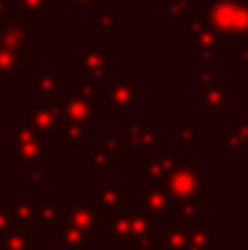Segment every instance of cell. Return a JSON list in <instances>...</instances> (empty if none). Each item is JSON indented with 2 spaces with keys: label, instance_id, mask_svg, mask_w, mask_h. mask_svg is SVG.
Here are the masks:
<instances>
[{
  "label": "cell",
  "instance_id": "cell-22",
  "mask_svg": "<svg viewBox=\"0 0 248 250\" xmlns=\"http://www.w3.org/2000/svg\"><path fill=\"white\" fill-rule=\"evenodd\" d=\"M127 147H130V141L121 136V129H119V127H112L108 132V136L101 141V149H103L112 160H117L119 156L127 149Z\"/></svg>",
  "mask_w": 248,
  "mask_h": 250
},
{
  "label": "cell",
  "instance_id": "cell-35",
  "mask_svg": "<svg viewBox=\"0 0 248 250\" xmlns=\"http://www.w3.org/2000/svg\"><path fill=\"white\" fill-rule=\"evenodd\" d=\"M79 92L86 95V97H90V99H97V97H99L97 86L95 83H90V82H86V79H79Z\"/></svg>",
  "mask_w": 248,
  "mask_h": 250
},
{
  "label": "cell",
  "instance_id": "cell-9",
  "mask_svg": "<svg viewBox=\"0 0 248 250\" xmlns=\"http://www.w3.org/2000/svg\"><path fill=\"white\" fill-rule=\"evenodd\" d=\"M136 92H139V82L136 79H117L108 88L99 90L97 99H105L112 108L121 110H134L136 108Z\"/></svg>",
  "mask_w": 248,
  "mask_h": 250
},
{
  "label": "cell",
  "instance_id": "cell-10",
  "mask_svg": "<svg viewBox=\"0 0 248 250\" xmlns=\"http://www.w3.org/2000/svg\"><path fill=\"white\" fill-rule=\"evenodd\" d=\"M228 97H231V82L228 79H218V82L209 83V86L200 88V105L209 112V119L215 121L220 119V110L228 108Z\"/></svg>",
  "mask_w": 248,
  "mask_h": 250
},
{
  "label": "cell",
  "instance_id": "cell-3",
  "mask_svg": "<svg viewBox=\"0 0 248 250\" xmlns=\"http://www.w3.org/2000/svg\"><path fill=\"white\" fill-rule=\"evenodd\" d=\"M154 235V224L145 213L141 211H127L114 217L112 224V237L121 239V246L134 248L145 244Z\"/></svg>",
  "mask_w": 248,
  "mask_h": 250
},
{
  "label": "cell",
  "instance_id": "cell-12",
  "mask_svg": "<svg viewBox=\"0 0 248 250\" xmlns=\"http://www.w3.org/2000/svg\"><path fill=\"white\" fill-rule=\"evenodd\" d=\"M62 220H64L66 224L75 226L77 230H82L86 237H90V239L97 237V213L92 211L90 204L70 200L68 211L62 213Z\"/></svg>",
  "mask_w": 248,
  "mask_h": 250
},
{
  "label": "cell",
  "instance_id": "cell-4",
  "mask_svg": "<svg viewBox=\"0 0 248 250\" xmlns=\"http://www.w3.org/2000/svg\"><path fill=\"white\" fill-rule=\"evenodd\" d=\"M108 48L99 46V40H90L88 48L79 53V79L101 86L108 82L110 70H108Z\"/></svg>",
  "mask_w": 248,
  "mask_h": 250
},
{
  "label": "cell",
  "instance_id": "cell-1",
  "mask_svg": "<svg viewBox=\"0 0 248 250\" xmlns=\"http://www.w3.org/2000/svg\"><path fill=\"white\" fill-rule=\"evenodd\" d=\"M207 178H209V171L205 167H200L198 158L185 160L176 169H171L165 180V193L169 195L174 208H178V211L189 208L196 207L198 200H205L209 195Z\"/></svg>",
  "mask_w": 248,
  "mask_h": 250
},
{
  "label": "cell",
  "instance_id": "cell-14",
  "mask_svg": "<svg viewBox=\"0 0 248 250\" xmlns=\"http://www.w3.org/2000/svg\"><path fill=\"white\" fill-rule=\"evenodd\" d=\"M127 141L134 149H156L161 143V134L149 127L145 119H134L127 125Z\"/></svg>",
  "mask_w": 248,
  "mask_h": 250
},
{
  "label": "cell",
  "instance_id": "cell-33",
  "mask_svg": "<svg viewBox=\"0 0 248 250\" xmlns=\"http://www.w3.org/2000/svg\"><path fill=\"white\" fill-rule=\"evenodd\" d=\"M218 82V73H215V68H205V70H198V83L202 86H209V83Z\"/></svg>",
  "mask_w": 248,
  "mask_h": 250
},
{
  "label": "cell",
  "instance_id": "cell-34",
  "mask_svg": "<svg viewBox=\"0 0 248 250\" xmlns=\"http://www.w3.org/2000/svg\"><path fill=\"white\" fill-rule=\"evenodd\" d=\"M237 48H240V68L248 70V38L237 40Z\"/></svg>",
  "mask_w": 248,
  "mask_h": 250
},
{
  "label": "cell",
  "instance_id": "cell-5",
  "mask_svg": "<svg viewBox=\"0 0 248 250\" xmlns=\"http://www.w3.org/2000/svg\"><path fill=\"white\" fill-rule=\"evenodd\" d=\"M92 207V211L99 213L101 217H117L121 215V211H125L127 207V191L121 189L119 180L114 178H101L99 180V198L88 202Z\"/></svg>",
  "mask_w": 248,
  "mask_h": 250
},
{
  "label": "cell",
  "instance_id": "cell-13",
  "mask_svg": "<svg viewBox=\"0 0 248 250\" xmlns=\"http://www.w3.org/2000/svg\"><path fill=\"white\" fill-rule=\"evenodd\" d=\"M218 143H220V149L228 151V156H231L233 160H237L242 149L248 147V121H242L233 129L222 127L218 132Z\"/></svg>",
  "mask_w": 248,
  "mask_h": 250
},
{
  "label": "cell",
  "instance_id": "cell-6",
  "mask_svg": "<svg viewBox=\"0 0 248 250\" xmlns=\"http://www.w3.org/2000/svg\"><path fill=\"white\" fill-rule=\"evenodd\" d=\"M57 110H60L62 121H70V123L90 125V121H95V117H97L95 99L82 95V92H70L64 101L57 104Z\"/></svg>",
  "mask_w": 248,
  "mask_h": 250
},
{
  "label": "cell",
  "instance_id": "cell-17",
  "mask_svg": "<svg viewBox=\"0 0 248 250\" xmlns=\"http://www.w3.org/2000/svg\"><path fill=\"white\" fill-rule=\"evenodd\" d=\"M139 198H141V202H143V207L147 213H152V215H156V217L169 215L171 200L163 189H141Z\"/></svg>",
  "mask_w": 248,
  "mask_h": 250
},
{
  "label": "cell",
  "instance_id": "cell-20",
  "mask_svg": "<svg viewBox=\"0 0 248 250\" xmlns=\"http://www.w3.org/2000/svg\"><path fill=\"white\" fill-rule=\"evenodd\" d=\"M139 178L149 182V189H165L167 169L158 163V158H141L139 160Z\"/></svg>",
  "mask_w": 248,
  "mask_h": 250
},
{
  "label": "cell",
  "instance_id": "cell-23",
  "mask_svg": "<svg viewBox=\"0 0 248 250\" xmlns=\"http://www.w3.org/2000/svg\"><path fill=\"white\" fill-rule=\"evenodd\" d=\"M180 129V138H178V147L185 151H198L200 149V129L191 127V123L187 119H180L178 123Z\"/></svg>",
  "mask_w": 248,
  "mask_h": 250
},
{
  "label": "cell",
  "instance_id": "cell-24",
  "mask_svg": "<svg viewBox=\"0 0 248 250\" xmlns=\"http://www.w3.org/2000/svg\"><path fill=\"white\" fill-rule=\"evenodd\" d=\"M86 132H88V125L62 121V119H60V134H62V138H66V141H68L70 149H77V147L82 145V141L86 138Z\"/></svg>",
  "mask_w": 248,
  "mask_h": 250
},
{
  "label": "cell",
  "instance_id": "cell-19",
  "mask_svg": "<svg viewBox=\"0 0 248 250\" xmlns=\"http://www.w3.org/2000/svg\"><path fill=\"white\" fill-rule=\"evenodd\" d=\"M26 68H29V57L16 55L0 44V79H18Z\"/></svg>",
  "mask_w": 248,
  "mask_h": 250
},
{
  "label": "cell",
  "instance_id": "cell-32",
  "mask_svg": "<svg viewBox=\"0 0 248 250\" xmlns=\"http://www.w3.org/2000/svg\"><path fill=\"white\" fill-rule=\"evenodd\" d=\"M110 160H112V158H110V156L105 154L101 147H97V149L90 151V160H88V163H90V169H101V167H105Z\"/></svg>",
  "mask_w": 248,
  "mask_h": 250
},
{
  "label": "cell",
  "instance_id": "cell-31",
  "mask_svg": "<svg viewBox=\"0 0 248 250\" xmlns=\"http://www.w3.org/2000/svg\"><path fill=\"white\" fill-rule=\"evenodd\" d=\"M158 163H161L163 167L167 169V173H169L171 169H176L180 165V156L176 149H161L158 151Z\"/></svg>",
  "mask_w": 248,
  "mask_h": 250
},
{
  "label": "cell",
  "instance_id": "cell-16",
  "mask_svg": "<svg viewBox=\"0 0 248 250\" xmlns=\"http://www.w3.org/2000/svg\"><path fill=\"white\" fill-rule=\"evenodd\" d=\"M29 88L44 99L57 101L60 97V70H44L29 82Z\"/></svg>",
  "mask_w": 248,
  "mask_h": 250
},
{
  "label": "cell",
  "instance_id": "cell-27",
  "mask_svg": "<svg viewBox=\"0 0 248 250\" xmlns=\"http://www.w3.org/2000/svg\"><path fill=\"white\" fill-rule=\"evenodd\" d=\"M33 138H42L38 134V129L29 123H20L16 129H13V134H11V143L13 145H22V143H29V141H33Z\"/></svg>",
  "mask_w": 248,
  "mask_h": 250
},
{
  "label": "cell",
  "instance_id": "cell-28",
  "mask_svg": "<svg viewBox=\"0 0 248 250\" xmlns=\"http://www.w3.org/2000/svg\"><path fill=\"white\" fill-rule=\"evenodd\" d=\"M86 239H88L86 235L82 230H77L75 226H70V224L62 226V242H64V246H82Z\"/></svg>",
  "mask_w": 248,
  "mask_h": 250
},
{
  "label": "cell",
  "instance_id": "cell-25",
  "mask_svg": "<svg viewBox=\"0 0 248 250\" xmlns=\"http://www.w3.org/2000/svg\"><path fill=\"white\" fill-rule=\"evenodd\" d=\"M62 220V213H60V207H57V200H51V202L42 204L38 211V222L42 229H53L57 226Z\"/></svg>",
  "mask_w": 248,
  "mask_h": 250
},
{
  "label": "cell",
  "instance_id": "cell-39",
  "mask_svg": "<svg viewBox=\"0 0 248 250\" xmlns=\"http://www.w3.org/2000/svg\"><path fill=\"white\" fill-rule=\"evenodd\" d=\"M9 4H11V0H0V20L9 13Z\"/></svg>",
  "mask_w": 248,
  "mask_h": 250
},
{
  "label": "cell",
  "instance_id": "cell-11",
  "mask_svg": "<svg viewBox=\"0 0 248 250\" xmlns=\"http://www.w3.org/2000/svg\"><path fill=\"white\" fill-rule=\"evenodd\" d=\"M26 35H29V20H26V18L7 20L0 24V44L20 57H29V51H26Z\"/></svg>",
  "mask_w": 248,
  "mask_h": 250
},
{
  "label": "cell",
  "instance_id": "cell-36",
  "mask_svg": "<svg viewBox=\"0 0 248 250\" xmlns=\"http://www.w3.org/2000/svg\"><path fill=\"white\" fill-rule=\"evenodd\" d=\"M44 180H48V169H33V171H29V185H40Z\"/></svg>",
  "mask_w": 248,
  "mask_h": 250
},
{
  "label": "cell",
  "instance_id": "cell-37",
  "mask_svg": "<svg viewBox=\"0 0 248 250\" xmlns=\"http://www.w3.org/2000/svg\"><path fill=\"white\" fill-rule=\"evenodd\" d=\"M68 7L70 9H82V7L97 9L99 7V0H68Z\"/></svg>",
  "mask_w": 248,
  "mask_h": 250
},
{
  "label": "cell",
  "instance_id": "cell-15",
  "mask_svg": "<svg viewBox=\"0 0 248 250\" xmlns=\"http://www.w3.org/2000/svg\"><path fill=\"white\" fill-rule=\"evenodd\" d=\"M44 151H46L44 138H33V141H29V143H22V145H13L9 156H11V160H16L18 165L35 167V165L44 158Z\"/></svg>",
  "mask_w": 248,
  "mask_h": 250
},
{
  "label": "cell",
  "instance_id": "cell-7",
  "mask_svg": "<svg viewBox=\"0 0 248 250\" xmlns=\"http://www.w3.org/2000/svg\"><path fill=\"white\" fill-rule=\"evenodd\" d=\"M189 48H196L202 60H213L220 51V35L200 18L189 20Z\"/></svg>",
  "mask_w": 248,
  "mask_h": 250
},
{
  "label": "cell",
  "instance_id": "cell-26",
  "mask_svg": "<svg viewBox=\"0 0 248 250\" xmlns=\"http://www.w3.org/2000/svg\"><path fill=\"white\" fill-rule=\"evenodd\" d=\"M38 248L35 239H29L24 233H9L0 242V250H31Z\"/></svg>",
  "mask_w": 248,
  "mask_h": 250
},
{
  "label": "cell",
  "instance_id": "cell-38",
  "mask_svg": "<svg viewBox=\"0 0 248 250\" xmlns=\"http://www.w3.org/2000/svg\"><path fill=\"white\" fill-rule=\"evenodd\" d=\"M11 226V217H9V211H2L0 208V235L4 233V230Z\"/></svg>",
  "mask_w": 248,
  "mask_h": 250
},
{
  "label": "cell",
  "instance_id": "cell-30",
  "mask_svg": "<svg viewBox=\"0 0 248 250\" xmlns=\"http://www.w3.org/2000/svg\"><path fill=\"white\" fill-rule=\"evenodd\" d=\"M171 20H189V2L187 0H169L167 2Z\"/></svg>",
  "mask_w": 248,
  "mask_h": 250
},
{
  "label": "cell",
  "instance_id": "cell-8",
  "mask_svg": "<svg viewBox=\"0 0 248 250\" xmlns=\"http://www.w3.org/2000/svg\"><path fill=\"white\" fill-rule=\"evenodd\" d=\"M29 117H31V125L38 129L40 136L62 138V134H60V110H57V105L33 99V101H29Z\"/></svg>",
  "mask_w": 248,
  "mask_h": 250
},
{
  "label": "cell",
  "instance_id": "cell-2",
  "mask_svg": "<svg viewBox=\"0 0 248 250\" xmlns=\"http://www.w3.org/2000/svg\"><path fill=\"white\" fill-rule=\"evenodd\" d=\"M200 20H205L220 38L242 40L248 38V0L237 2H220L211 0L207 9H200Z\"/></svg>",
  "mask_w": 248,
  "mask_h": 250
},
{
  "label": "cell",
  "instance_id": "cell-21",
  "mask_svg": "<svg viewBox=\"0 0 248 250\" xmlns=\"http://www.w3.org/2000/svg\"><path fill=\"white\" fill-rule=\"evenodd\" d=\"M117 26H119V20H117V11L114 9H108V11H103L101 16L92 18L88 22V29L97 31V40H108L110 31H114Z\"/></svg>",
  "mask_w": 248,
  "mask_h": 250
},
{
  "label": "cell",
  "instance_id": "cell-40",
  "mask_svg": "<svg viewBox=\"0 0 248 250\" xmlns=\"http://www.w3.org/2000/svg\"><path fill=\"white\" fill-rule=\"evenodd\" d=\"M220 2H237V0H220Z\"/></svg>",
  "mask_w": 248,
  "mask_h": 250
},
{
  "label": "cell",
  "instance_id": "cell-29",
  "mask_svg": "<svg viewBox=\"0 0 248 250\" xmlns=\"http://www.w3.org/2000/svg\"><path fill=\"white\" fill-rule=\"evenodd\" d=\"M44 9H48V0H20V18H26V20L40 16V11H44Z\"/></svg>",
  "mask_w": 248,
  "mask_h": 250
},
{
  "label": "cell",
  "instance_id": "cell-18",
  "mask_svg": "<svg viewBox=\"0 0 248 250\" xmlns=\"http://www.w3.org/2000/svg\"><path fill=\"white\" fill-rule=\"evenodd\" d=\"M42 204L35 200H11L9 202V217H11V229L26 226L35 215H38Z\"/></svg>",
  "mask_w": 248,
  "mask_h": 250
}]
</instances>
